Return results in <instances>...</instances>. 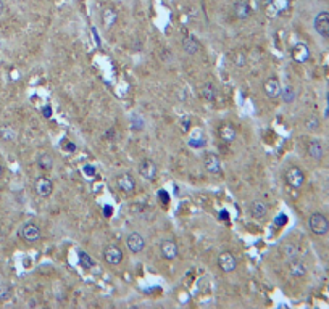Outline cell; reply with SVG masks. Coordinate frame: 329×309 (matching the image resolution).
Returning <instances> with one entry per match:
<instances>
[{"label": "cell", "mask_w": 329, "mask_h": 309, "mask_svg": "<svg viewBox=\"0 0 329 309\" xmlns=\"http://www.w3.org/2000/svg\"><path fill=\"white\" fill-rule=\"evenodd\" d=\"M286 182L289 184L294 189H300V187L305 184V174H303V171L300 168H297V166H292L286 171Z\"/></svg>", "instance_id": "3957f363"}, {"label": "cell", "mask_w": 329, "mask_h": 309, "mask_svg": "<svg viewBox=\"0 0 329 309\" xmlns=\"http://www.w3.org/2000/svg\"><path fill=\"white\" fill-rule=\"evenodd\" d=\"M158 196H160L161 203H165V205L170 203V195H168V192H166V190H160L158 192Z\"/></svg>", "instance_id": "d6a6232c"}, {"label": "cell", "mask_w": 329, "mask_h": 309, "mask_svg": "<svg viewBox=\"0 0 329 309\" xmlns=\"http://www.w3.org/2000/svg\"><path fill=\"white\" fill-rule=\"evenodd\" d=\"M183 49L187 55H195L197 52H200L202 44L194 37V35H189V37H186L183 40Z\"/></svg>", "instance_id": "e0dca14e"}, {"label": "cell", "mask_w": 329, "mask_h": 309, "mask_svg": "<svg viewBox=\"0 0 329 309\" xmlns=\"http://www.w3.org/2000/svg\"><path fill=\"white\" fill-rule=\"evenodd\" d=\"M160 251L165 260H170V261L174 260V258H178V253H179L178 243L174 240H163L160 245Z\"/></svg>", "instance_id": "7c38bea8"}, {"label": "cell", "mask_w": 329, "mask_h": 309, "mask_svg": "<svg viewBox=\"0 0 329 309\" xmlns=\"http://www.w3.org/2000/svg\"><path fill=\"white\" fill-rule=\"evenodd\" d=\"M318 126H320V121H318L315 116H312V118L307 121V128L308 129H316Z\"/></svg>", "instance_id": "1f68e13d"}, {"label": "cell", "mask_w": 329, "mask_h": 309, "mask_svg": "<svg viewBox=\"0 0 329 309\" xmlns=\"http://www.w3.org/2000/svg\"><path fill=\"white\" fill-rule=\"evenodd\" d=\"M234 15L237 19H247L250 18L252 15V8L250 5L245 2V0H237L234 3Z\"/></svg>", "instance_id": "9a60e30c"}, {"label": "cell", "mask_w": 329, "mask_h": 309, "mask_svg": "<svg viewBox=\"0 0 329 309\" xmlns=\"http://www.w3.org/2000/svg\"><path fill=\"white\" fill-rule=\"evenodd\" d=\"M126 245H128V250L131 253H134V255H138L145 248V240L144 237L138 234V232H133V234L128 235V239H126Z\"/></svg>", "instance_id": "52a82bcc"}, {"label": "cell", "mask_w": 329, "mask_h": 309, "mask_svg": "<svg viewBox=\"0 0 329 309\" xmlns=\"http://www.w3.org/2000/svg\"><path fill=\"white\" fill-rule=\"evenodd\" d=\"M37 166L44 171H50L53 168V158L49 153H40L37 156Z\"/></svg>", "instance_id": "603a6c76"}, {"label": "cell", "mask_w": 329, "mask_h": 309, "mask_svg": "<svg viewBox=\"0 0 329 309\" xmlns=\"http://www.w3.org/2000/svg\"><path fill=\"white\" fill-rule=\"evenodd\" d=\"M10 295H12V287H10L8 283H2V285H0V301L8 300Z\"/></svg>", "instance_id": "f1b7e54d"}, {"label": "cell", "mask_w": 329, "mask_h": 309, "mask_svg": "<svg viewBox=\"0 0 329 309\" xmlns=\"http://www.w3.org/2000/svg\"><path fill=\"white\" fill-rule=\"evenodd\" d=\"M187 144H189V146H192V148H204L205 144H207V139H205V135L200 129H195L194 132L190 134Z\"/></svg>", "instance_id": "ac0fdd59"}, {"label": "cell", "mask_w": 329, "mask_h": 309, "mask_svg": "<svg viewBox=\"0 0 329 309\" xmlns=\"http://www.w3.org/2000/svg\"><path fill=\"white\" fill-rule=\"evenodd\" d=\"M232 63H234L236 68H244L247 63V57L244 52H236L232 55Z\"/></svg>", "instance_id": "83f0119b"}, {"label": "cell", "mask_w": 329, "mask_h": 309, "mask_svg": "<svg viewBox=\"0 0 329 309\" xmlns=\"http://www.w3.org/2000/svg\"><path fill=\"white\" fill-rule=\"evenodd\" d=\"M307 151H308V155H310L312 158L321 160L323 153H325V148H323V145H321V142H320V140H312V142H308Z\"/></svg>", "instance_id": "d6986e66"}, {"label": "cell", "mask_w": 329, "mask_h": 309, "mask_svg": "<svg viewBox=\"0 0 329 309\" xmlns=\"http://www.w3.org/2000/svg\"><path fill=\"white\" fill-rule=\"evenodd\" d=\"M181 124H183V130H184V132H187V130H189V126H190V119L184 116V118L181 119Z\"/></svg>", "instance_id": "d590c367"}, {"label": "cell", "mask_w": 329, "mask_h": 309, "mask_svg": "<svg viewBox=\"0 0 329 309\" xmlns=\"http://www.w3.org/2000/svg\"><path fill=\"white\" fill-rule=\"evenodd\" d=\"M2 174H3V168H2V164H0V177H2Z\"/></svg>", "instance_id": "60d3db41"}, {"label": "cell", "mask_w": 329, "mask_h": 309, "mask_svg": "<svg viewBox=\"0 0 329 309\" xmlns=\"http://www.w3.org/2000/svg\"><path fill=\"white\" fill-rule=\"evenodd\" d=\"M34 190H36V194L39 196H42V198H47V196L52 195L53 192V182L49 179V177L45 176H40L34 182Z\"/></svg>", "instance_id": "277c9868"}, {"label": "cell", "mask_w": 329, "mask_h": 309, "mask_svg": "<svg viewBox=\"0 0 329 309\" xmlns=\"http://www.w3.org/2000/svg\"><path fill=\"white\" fill-rule=\"evenodd\" d=\"M15 137H17V132H15V129L12 126H0V139L3 142H12Z\"/></svg>", "instance_id": "d4e9b609"}, {"label": "cell", "mask_w": 329, "mask_h": 309, "mask_svg": "<svg viewBox=\"0 0 329 309\" xmlns=\"http://www.w3.org/2000/svg\"><path fill=\"white\" fill-rule=\"evenodd\" d=\"M220 219L221 221H229V212H227L226 210L220 211Z\"/></svg>", "instance_id": "f35d334b"}, {"label": "cell", "mask_w": 329, "mask_h": 309, "mask_svg": "<svg viewBox=\"0 0 329 309\" xmlns=\"http://www.w3.org/2000/svg\"><path fill=\"white\" fill-rule=\"evenodd\" d=\"M220 137L223 142H226V144H231V142H234L236 137H237V132L236 129L232 128L231 124H225L220 128Z\"/></svg>", "instance_id": "ffe728a7"}, {"label": "cell", "mask_w": 329, "mask_h": 309, "mask_svg": "<svg viewBox=\"0 0 329 309\" xmlns=\"http://www.w3.org/2000/svg\"><path fill=\"white\" fill-rule=\"evenodd\" d=\"M62 146H63V148L67 150V151H74V150H76V145H74V142H69V140H65Z\"/></svg>", "instance_id": "836d02e7"}, {"label": "cell", "mask_w": 329, "mask_h": 309, "mask_svg": "<svg viewBox=\"0 0 329 309\" xmlns=\"http://www.w3.org/2000/svg\"><path fill=\"white\" fill-rule=\"evenodd\" d=\"M131 124H133L134 130H142L144 129V119L140 118V116H138V114L131 116Z\"/></svg>", "instance_id": "f546056e"}, {"label": "cell", "mask_w": 329, "mask_h": 309, "mask_svg": "<svg viewBox=\"0 0 329 309\" xmlns=\"http://www.w3.org/2000/svg\"><path fill=\"white\" fill-rule=\"evenodd\" d=\"M116 185H118V189L123 192V194H133L136 190V180L134 177L131 174H120L116 177Z\"/></svg>", "instance_id": "9c48e42d"}, {"label": "cell", "mask_w": 329, "mask_h": 309, "mask_svg": "<svg viewBox=\"0 0 329 309\" xmlns=\"http://www.w3.org/2000/svg\"><path fill=\"white\" fill-rule=\"evenodd\" d=\"M83 172H84V176H87V177H94L95 174H97V171H95V168L92 164H86L83 168Z\"/></svg>", "instance_id": "4dcf8cb0"}, {"label": "cell", "mask_w": 329, "mask_h": 309, "mask_svg": "<svg viewBox=\"0 0 329 309\" xmlns=\"http://www.w3.org/2000/svg\"><path fill=\"white\" fill-rule=\"evenodd\" d=\"M315 29H316V33L323 35L325 39H329V12H321L316 15Z\"/></svg>", "instance_id": "ba28073f"}, {"label": "cell", "mask_w": 329, "mask_h": 309, "mask_svg": "<svg viewBox=\"0 0 329 309\" xmlns=\"http://www.w3.org/2000/svg\"><path fill=\"white\" fill-rule=\"evenodd\" d=\"M308 227L315 235H326L329 232V219L321 212H313L308 217Z\"/></svg>", "instance_id": "6da1fadb"}, {"label": "cell", "mask_w": 329, "mask_h": 309, "mask_svg": "<svg viewBox=\"0 0 329 309\" xmlns=\"http://www.w3.org/2000/svg\"><path fill=\"white\" fill-rule=\"evenodd\" d=\"M123 251L120 250L118 246L115 245H110L104 250V260L108 262L110 266H118L121 264V261H123Z\"/></svg>", "instance_id": "8992f818"}, {"label": "cell", "mask_w": 329, "mask_h": 309, "mask_svg": "<svg viewBox=\"0 0 329 309\" xmlns=\"http://www.w3.org/2000/svg\"><path fill=\"white\" fill-rule=\"evenodd\" d=\"M281 97L282 100H284L286 103H292L294 98H295V90H294L292 85H287V87H284L281 90Z\"/></svg>", "instance_id": "4316f807"}, {"label": "cell", "mask_w": 329, "mask_h": 309, "mask_svg": "<svg viewBox=\"0 0 329 309\" xmlns=\"http://www.w3.org/2000/svg\"><path fill=\"white\" fill-rule=\"evenodd\" d=\"M19 237L29 243H34V242L40 240L42 232H40V227L37 224H34V222H26V224L21 227V230H19Z\"/></svg>", "instance_id": "7a4b0ae2"}, {"label": "cell", "mask_w": 329, "mask_h": 309, "mask_svg": "<svg viewBox=\"0 0 329 309\" xmlns=\"http://www.w3.org/2000/svg\"><path fill=\"white\" fill-rule=\"evenodd\" d=\"M3 12H5V3H3V0H0V16L3 15Z\"/></svg>", "instance_id": "ab89813d"}, {"label": "cell", "mask_w": 329, "mask_h": 309, "mask_svg": "<svg viewBox=\"0 0 329 309\" xmlns=\"http://www.w3.org/2000/svg\"><path fill=\"white\" fill-rule=\"evenodd\" d=\"M292 60L297 63H305L308 58H310V49H308L307 44L298 42L292 47Z\"/></svg>", "instance_id": "8fae6325"}, {"label": "cell", "mask_w": 329, "mask_h": 309, "mask_svg": "<svg viewBox=\"0 0 329 309\" xmlns=\"http://www.w3.org/2000/svg\"><path fill=\"white\" fill-rule=\"evenodd\" d=\"M289 271H291V276L294 277H303L307 274V267L302 264L300 261H294L289 264Z\"/></svg>", "instance_id": "cb8c5ba5"}, {"label": "cell", "mask_w": 329, "mask_h": 309, "mask_svg": "<svg viewBox=\"0 0 329 309\" xmlns=\"http://www.w3.org/2000/svg\"><path fill=\"white\" fill-rule=\"evenodd\" d=\"M156 164H155V161H152V160H149V158H145V160H142L139 163V172H140V176L144 177V179H147V180H154L155 177H156Z\"/></svg>", "instance_id": "30bf717a"}, {"label": "cell", "mask_w": 329, "mask_h": 309, "mask_svg": "<svg viewBox=\"0 0 329 309\" xmlns=\"http://www.w3.org/2000/svg\"><path fill=\"white\" fill-rule=\"evenodd\" d=\"M42 114H44V118H50V116H52V108H50V106H44L42 108Z\"/></svg>", "instance_id": "74e56055"}, {"label": "cell", "mask_w": 329, "mask_h": 309, "mask_svg": "<svg viewBox=\"0 0 329 309\" xmlns=\"http://www.w3.org/2000/svg\"><path fill=\"white\" fill-rule=\"evenodd\" d=\"M204 168L210 172V174H220L221 172V161L218 155L215 153H207L204 158Z\"/></svg>", "instance_id": "5bb4252c"}, {"label": "cell", "mask_w": 329, "mask_h": 309, "mask_svg": "<svg viewBox=\"0 0 329 309\" xmlns=\"http://www.w3.org/2000/svg\"><path fill=\"white\" fill-rule=\"evenodd\" d=\"M263 90H265V95L268 98H277L281 95V84L276 78H270L268 81H265L263 84Z\"/></svg>", "instance_id": "4fadbf2b"}, {"label": "cell", "mask_w": 329, "mask_h": 309, "mask_svg": "<svg viewBox=\"0 0 329 309\" xmlns=\"http://www.w3.org/2000/svg\"><path fill=\"white\" fill-rule=\"evenodd\" d=\"M286 222H287V216H286V214H279V216H277L276 219H275V224H276V226H284Z\"/></svg>", "instance_id": "e575fe53"}, {"label": "cell", "mask_w": 329, "mask_h": 309, "mask_svg": "<svg viewBox=\"0 0 329 309\" xmlns=\"http://www.w3.org/2000/svg\"><path fill=\"white\" fill-rule=\"evenodd\" d=\"M116 19H118V13H116L113 8H105L102 12V24L107 29H110L111 26H115Z\"/></svg>", "instance_id": "44dd1931"}, {"label": "cell", "mask_w": 329, "mask_h": 309, "mask_svg": "<svg viewBox=\"0 0 329 309\" xmlns=\"http://www.w3.org/2000/svg\"><path fill=\"white\" fill-rule=\"evenodd\" d=\"M111 214H113V208H111L110 205H105L104 206V216L105 217H110Z\"/></svg>", "instance_id": "8d00e7d4"}, {"label": "cell", "mask_w": 329, "mask_h": 309, "mask_svg": "<svg viewBox=\"0 0 329 309\" xmlns=\"http://www.w3.org/2000/svg\"><path fill=\"white\" fill-rule=\"evenodd\" d=\"M200 95L207 100V102H215L216 97H218V89H216L215 84L205 82V84H202V87H200Z\"/></svg>", "instance_id": "2e32d148"}, {"label": "cell", "mask_w": 329, "mask_h": 309, "mask_svg": "<svg viewBox=\"0 0 329 309\" xmlns=\"http://www.w3.org/2000/svg\"><path fill=\"white\" fill-rule=\"evenodd\" d=\"M218 267H220L223 272H232V271H236V267H237L236 256L232 255V253H229V251L221 253V255L218 256Z\"/></svg>", "instance_id": "5b68a950"}, {"label": "cell", "mask_w": 329, "mask_h": 309, "mask_svg": "<svg viewBox=\"0 0 329 309\" xmlns=\"http://www.w3.org/2000/svg\"><path fill=\"white\" fill-rule=\"evenodd\" d=\"M79 264L83 266L84 269H92L95 262L92 258H90V255H87L86 251H79Z\"/></svg>", "instance_id": "484cf974"}, {"label": "cell", "mask_w": 329, "mask_h": 309, "mask_svg": "<svg viewBox=\"0 0 329 309\" xmlns=\"http://www.w3.org/2000/svg\"><path fill=\"white\" fill-rule=\"evenodd\" d=\"M268 212V206L266 203H263V201H254V203L250 205V214L257 217V219H263V217L266 216Z\"/></svg>", "instance_id": "7402d4cb"}]
</instances>
